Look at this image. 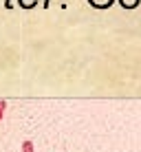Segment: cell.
<instances>
[{
  "label": "cell",
  "mask_w": 141,
  "mask_h": 152,
  "mask_svg": "<svg viewBox=\"0 0 141 152\" xmlns=\"http://www.w3.org/2000/svg\"><path fill=\"white\" fill-rule=\"evenodd\" d=\"M137 2H139V0H121V4H123L126 9H132V7H137Z\"/></svg>",
  "instance_id": "obj_2"
},
{
  "label": "cell",
  "mask_w": 141,
  "mask_h": 152,
  "mask_svg": "<svg viewBox=\"0 0 141 152\" xmlns=\"http://www.w3.org/2000/svg\"><path fill=\"white\" fill-rule=\"evenodd\" d=\"M22 152H35V150H33V141L24 139V141H22Z\"/></svg>",
  "instance_id": "obj_1"
},
{
  "label": "cell",
  "mask_w": 141,
  "mask_h": 152,
  "mask_svg": "<svg viewBox=\"0 0 141 152\" xmlns=\"http://www.w3.org/2000/svg\"><path fill=\"white\" fill-rule=\"evenodd\" d=\"M4 110H7V102L0 99V121H2V117H4Z\"/></svg>",
  "instance_id": "obj_3"
}]
</instances>
